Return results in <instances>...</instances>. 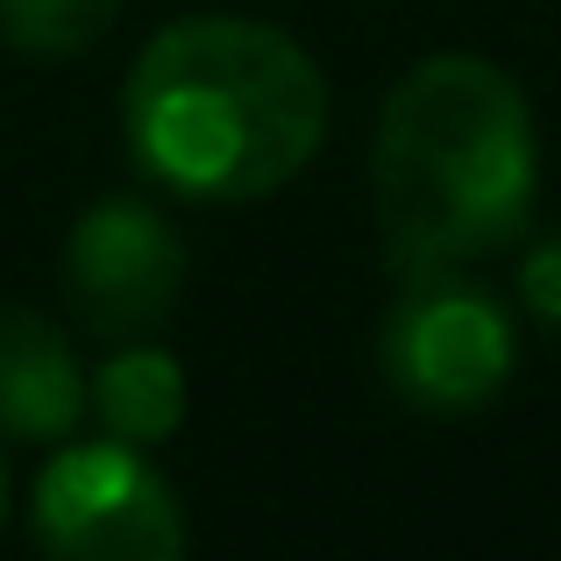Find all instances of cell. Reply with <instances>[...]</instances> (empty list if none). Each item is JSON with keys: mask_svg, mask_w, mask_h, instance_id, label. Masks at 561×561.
<instances>
[{"mask_svg": "<svg viewBox=\"0 0 561 561\" xmlns=\"http://www.w3.org/2000/svg\"><path fill=\"white\" fill-rule=\"evenodd\" d=\"M383 271L440 277L519 242L540 192V142L519 79L440 50L391 85L370 142Z\"/></svg>", "mask_w": 561, "mask_h": 561, "instance_id": "cell-1", "label": "cell"}, {"mask_svg": "<svg viewBox=\"0 0 561 561\" xmlns=\"http://www.w3.org/2000/svg\"><path fill=\"white\" fill-rule=\"evenodd\" d=\"M122 136L128 157L185 199H263L313 164L328 79L285 28L192 14L136 57Z\"/></svg>", "mask_w": 561, "mask_h": 561, "instance_id": "cell-2", "label": "cell"}, {"mask_svg": "<svg viewBox=\"0 0 561 561\" xmlns=\"http://www.w3.org/2000/svg\"><path fill=\"white\" fill-rule=\"evenodd\" d=\"M28 534L57 561H179L185 512L164 469L128 440L65 448L36 477Z\"/></svg>", "mask_w": 561, "mask_h": 561, "instance_id": "cell-3", "label": "cell"}, {"mask_svg": "<svg viewBox=\"0 0 561 561\" xmlns=\"http://www.w3.org/2000/svg\"><path fill=\"white\" fill-rule=\"evenodd\" d=\"M377 363L412 412H477L512 377V320L462 271L398 277V299L377 334Z\"/></svg>", "mask_w": 561, "mask_h": 561, "instance_id": "cell-4", "label": "cell"}, {"mask_svg": "<svg viewBox=\"0 0 561 561\" xmlns=\"http://www.w3.org/2000/svg\"><path fill=\"white\" fill-rule=\"evenodd\" d=\"M71 313L107 342H136L179 306L185 242L150 199H93L65 242Z\"/></svg>", "mask_w": 561, "mask_h": 561, "instance_id": "cell-5", "label": "cell"}, {"mask_svg": "<svg viewBox=\"0 0 561 561\" xmlns=\"http://www.w3.org/2000/svg\"><path fill=\"white\" fill-rule=\"evenodd\" d=\"M85 412V370L71 342L28 306H0V434L65 440Z\"/></svg>", "mask_w": 561, "mask_h": 561, "instance_id": "cell-6", "label": "cell"}, {"mask_svg": "<svg viewBox=\"0 0 561 561\" xmlns=\"http://www.w3.org/2000/svg\"><path fill=\"white\" fill-rule=\"evenodd\" d=\"M85 405L107 420L114 440H128V448H157V440H171L179 420H185V370H179L171 348L150 342V334L114 342V356L85 377Z\"/></svg>", "mask_w": 561, "mask_h": 561, "instance_id": "cell-7", "label": "cell"}, {"mask_svg": "<svg viewBox=\"0 0 561 561\" xmlns=\"http://www.w3.org/2000/svg\"><path fill=\"white\" fill-rule=\"evenodd\" d=\"M122 0H0V43L22 57H79L114 28Z\"/></svg>", "mask_w": 561, "mask_h": 561, "instance_id": "cell-8", "label": "cell"}, {"mask_svg": "<svg viewBox=\"0 0 561 561\" xmlns=\"http://www.w3.org/2000/svg\"><path fill=\"white\" fill-rule=\"evenodd\" d=\"M519 299L534 306L548 328H561V234H548V242L526 249V263H519Z\"/></svg>", "mask_w": 561, "mask_h": 561, "instance_id": "cell-9", "label": "cell"}, {"mask_svg": "<svg viewBox=\"0 0 561 561\" xmlns=\"http://www.w3.org/2000/svg\"><path fill=\"white\" fill-rule=\"evenodd\" d=\"M0 512H8V469H0Z\"/></svg>", "mask_w": 561, "mask_h": 561, "instance_id": "cell-10", "label": "cell"}]
</instances>
